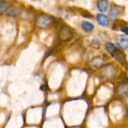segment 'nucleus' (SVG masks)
Here are the masks:
<instances>
[{"instance_id": "1a4fd4ad", "label": "nucleus", "mask_w": 128, "mask_h": 128, "mask_svg": "<svg viewBox=\"0 0 128 128\" xmlns=\"http://www.w3.org/2000/svg\"><path fill=\"white\" fill-rule=\"evenodd\" d=\"M11 5L10 3L5 0H0V14L6 12L11 7Z\"/></svg>"}, {"instance_id": "dca6fc26", "label": "nucleus", "mask_w": 128, "mask_h": 128, "mask_svg": "<svg viewBox=\"0 0 128 128\" xmlns=\"http://www.w3.org/2000/svg\"><path fill=\"white\" fill-rule=\"evenodd\" d=\"M121 31H122V32H124V33H126V35H128V25H126V26H124L123 27L121 28Z\"/></svg>"}, {"instance_id": "423d86ee", "label": "nucleus", "mask_w": 128, "mask_h": 128, "mask_svg": "<svg viewBox=\"0 0 128 128\" xmlns=\"http://www.w3.org/2000/svg\"><path fill=\"white\" fill-rule=\"evenodd\" d=\"M108 0H98L97 3V8L102 13L106 12L108 9Z\"/></svg>"}, {"instance_id": "39448f33", "label": "nucleus", "mask_w": 128, "mask_h": 128, "mask_svg": "<svg viewBox=\"0 0 128 128\" xmlns=\"http://www.w3.org/2000/svg\"><path fill=\"white\" fill-rule=\"evenodd\" d=\"M96 20L100 25L102 26H107L110 24V19L104 14L100 13L96 16Z\"/></svg>"}, {"instance_id": "2eb2a0df", "label": "nucleus", "mask_w": 128, "mask_h": 128, "mask_svg": "<svg viewBox=\"0 0 128 128\" xmlns=\"http://www.w3.org/2000/svg\"><path fill=\"white\" fill-rule=\"evenodd\" d=\"M92 43L96 45H101V41L98 38H93L92 40Z\"/></svg>"}, {"instance_id": "9b49d317", "label": "nucleus", "mask_w": 128, "mask_h": 128, "mask_svg": "<svg viewBox=\"0 0 128 128\" xmlns=\"http://www.w3.org/2000/svg\"><path fill=\"white\" fill-rule=\"evenodd\" d=\"M19 13H20L19 9L17 8H15L10 10L7 13V16L11 18H16L18 16Z\"/></svg>"}, {"instance_id": "20e7f679", "label": "nucleus", "mask_w": 128, "mask_h": 128, "mask_svg": "<svg viewBox=\"0 0 128 128\" xmlns=\"http://www.w3.org/2000/svg\"><path fill=\"white\" fill-rule=\"evenodd\" d=\"M122 7L118 5H112L110 8V11H109V15L110 18L112 20H115L118 18V16L121 15V12L122 11Z\"/></svg>"}, {"instance_id": "9d476101", "label": "nucleus", "mask_w": 128, "mask_h": 128, "mask_svg": "<svg viewBox=\"0 0 128 128\" xmlns=\"http://www.w3.org/2000/svg\"><path fill=\"white\" fill-rule=\"evenodd\" d=\"M128 93V84H124L120 85L118 89V94L120 95H126Z\"/></svg>"}, {"instance_id": "6e6552de", "label": "nucleus", "mask_w": 128, "mask_h": 128, "mask_svg": "<svg viewBox=\"0 0 128 128\" xmlns=\"http://www.w3.org/2000/svg\"><path fill=\"white\" fill-rule=\"evenodd\" d=\"M81 28L85 32L90 33L93 31L94 26L92 23L90 22V21H82V24H81Z\"/></svg>"}, {"instance_id": "f03ea898", "label": "nucleus", "mask_w": 128, "mask_h": 128, "mask_svg": "<svg viewBox=\"0 0 128 128\" xmlns=\"http://www.w3.org/2000/svg\"><path fill=\"white\" fill-rule=\"evenodd\" d=\"M74 31L72 28H70L68 26H64L61 28L60 31V38L62 40H69L73 36Z\"/></svg>"}, {"instance_id": "0eeeda50", "label": "nucleus", "mask_w": 128, "mask_h": 128, "mask_svg": "<svg viewBox=\"0 0 128 128\" xmlns=\"http://www.w3.org/2000/svg\"><path fill=\"white\" fill-rule=\"evenodd\" d=\"M116 70L112 65H108L104 71V75L109 79L113 78L116 75Z\"/></svg>"}, {"instance_id": "4468645a", "label": "nucleus", "mask_w": 128, "mask_h": 128, "mask_svg": "<svg viewBox=\"0 0 128 128\" xmlns=\"http://www.w3.org/2000/svg\"><path fill=\"white\" fill-rule=\"evenodd\" d=\"M59 15L61 17L63 18L66 19L69 16L68 13L66 11V10H61V11H59Z\"/></svg>"}, {"instance_id": "f257e3e1", "label": "nucleus", "mask_w": 128, "mask_h": 128, "mask_svg": "<svg viewBox=\"0 0 128 128\" xmlns=\"http://www.w3.org/2000/svg\"><path fill=\"white\" fill-rule=\"evenodd\" d=\"M53 21V18L51 16L47 15H41L38 17L37 25L39 27L43 28L50 25Z\"/></svg>"}, {"instance_id": "7ed1b4c3", "label": "nucleus", "mask_w": 128, "mask_h": 128, "mask_svg": "<svg viewBox=\"0 0 128 128\" xmlns=\"http://www.w3.org/2000/svg\"><path fill=\"white\" fill-rule=\"evenodd\" d=\"M116 41L118 46L121 50L128 48V36L124 35H119L116 36Z\"/></svg>"}, {"instance_id": "f8f14e48", "label": "nucleus", "mask_w": 128, "mask_h": 128, "mask_svg": "<svg viewBox=\"0 0 128 128\" xmlns=\"http://www.w3.org/2000/svg\"><path fill=\"white\" fill-rule=\"evenodd\" d=\"M105 46H106V50H107L111 55L116 50V49H117L116 48V46H115V45L111 42L106 43V45H105Z\"/></svg>"}, {"instance_id": "f3484780", "label": "nucleus", "mask_w": 128, "mask_h": 128, "mask_svg": "<svg viewBox=\"0 0 128 128\" xmlns=\"http://www.w3.org/2000/svg\"><path fill=\"white\" fill-rule=\"evenodd\" d=\"M68 1H76V0H68Z\"/></svg>"}, {"instance_id": "ddd939ff", "label": "nucleus", "mask_w": 128, "mask_h": 128, "mask_svg": "<svg viewBox=\"0 0 128 128\" xmlns=\"http://www.w3.org/2000/svg\"><path fill=\"white\" fill-rule=\"evenodd\" d=\"M102 63V58H94L92 61H91V65L95 67H98L100 65H101Z\"/></svg>"}]
</instances>
